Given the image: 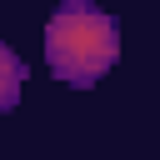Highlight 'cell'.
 Segmentation results:
<instances>
[{"instance_id":"2","label":"cell","mask_w":160,"mask_h":160,"mask_svg":"<svg viewBox=\"0 0 160 160\" xmlns=\"http://www.w3.org/2000/svg\"><path fill=\"white\" fill-rule=\"evenodd\" d=\"M25 75H30V65H25L10 45H0V115L20 105V85H25Z\"/></svg>"},{"instance_id":"1","label":"cell","mask_w":160,"mask_h":160,"mask_svg":"<svg viewBox=\"0 0 160 160\" xmlns=\"http://www.w3.org/2000/svg\"><path fill=\"white\" fill-rule=\"evenodd\" d=\"M120 60V25L95 0H60L45 20V65L70 90H90Z\"/></svg>"}]
</instances>
